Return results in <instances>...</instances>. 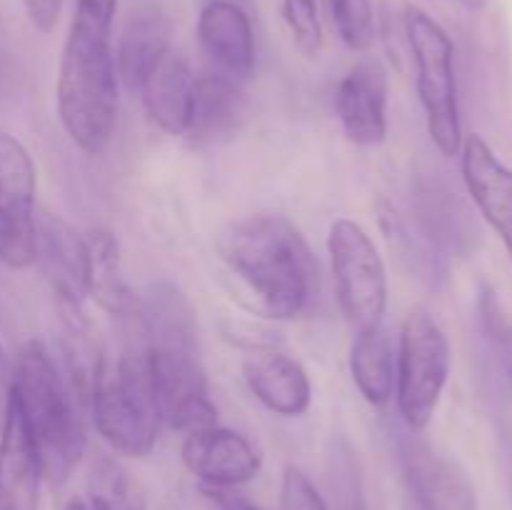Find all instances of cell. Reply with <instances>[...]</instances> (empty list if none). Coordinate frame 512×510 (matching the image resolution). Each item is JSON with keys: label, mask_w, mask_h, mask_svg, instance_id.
Wrapping results in <instances>:
<instances>
[{"label": "cell", "mask_w": 512, "mask_h": 510, "mask_svg": "<svg viewBox=\"0 0 512 510\" xmlns=\"http://www.w3.org/2000/svg\"><path fill=\"white\" fill-rule=\"evenodd\" d=\"M340 40L353 53H365L378 40L373 0H325Z\"/></svg>", "instance_id": "484cf974"}, {"label": "cell", "mask_w": 512, "mask_h": 510, "mask_svg": "<svg viewBox=\"0 0 512 510\" xmlns=\"http://www.w3.org/2000/svg\"><path fill=\"white\" fill-rule=\"evenodd\" d=\"M118 0H75L58 65L55 105L68 138L83 153L100 155L118 125V68L113 18Z\"/></svg>", "instance_id": "7a4b0ae2"}, {"label": "cell", "mask_w": 512, "mask_h": 510, "mask_svg": "<svg viewBox=\"0 0 512 510\" xmlns=\"http://www.w3.org/2000/svg\"><path fill=\"white\" fill-rule=\"evenodd\" d=\"M403 470L420 510H480L468 473L430 445L410 440L403 448Z\"/></svg>", "instance_id": "9a60e30c"}, {"label": "cell", "mask_w": 512, "mask_h": 510, "mask_svg": "<svg viewBox=\"0 0 512 510\" xmlns=\"http://www.w3.org/2000/svg\"><path fill=\"white\" fill-rule=\"evenodd\" d=\"M415 218L420 230L440 253L463 258L478 243V225L468 205L450 188L423 183L415 190Z\"/></svg>", "instance_id": "d6986e66"}, {"label": "cell", "mask_w": 512, "mask_h": 510, "mask_svg": "<svg viewBox=\"0 0 512 510\" xmlns=\"http://www.w3.org/2000/svg\"><path fill=\"white\" fill-rule=\"evenodd\" d=\"M330 268L340 313L355 335L383 325L388 308V270L368 230L350 218H338L328 233Z\"/></svg>", "instance_id": "52a82bcc"}, {"label": "cell", "mask_w": 512, "mask_h": 510, "mask_svg": "<svg viewBox=\"0 0 512 510\" xmlns=\"http://www.w3.org/2000/svg\"><path fill=\"white\" fill-rule=\"evenodd\" d=\"M195 83L198 78L193 75V70L173 50L143 80L138 93L148 110V118L163 133L173 135V138H185L190 115H193Z\"/></svg>", "instance_id": "ac0fdd59"}, {"label": "cell", "mask_w": 512, "mask_h": 510, "mask_svg": "<svg viewBox=\"0 0 512 510\" xmlns=\"http://www.w3.org/2000/svg\"><path fill=\"white\" fill-rule=\"evenodd\" d=\"M350 375L355 388L375 408H383L395 395V348L383 325L355 335L350 345Z\"/></svg>", "instance_id": "603a6c76"}, {"label": "cell", "mask_w": 512, "mask_h": 510, "mask_svg": "<svg viewBox=\"0 0 512 510\" xmlns=\"http://www.w3.org/2000/svg\"><path fill=\"white\" fill-rule=\"evenodd\" d=\"M90 510H148L145 493L125 465L113 458H100L88 478Z\"/></svg>", "instance_id": "d4e9b609"}, {"label": "cell", "mask_w": 512, "mask_h": 510, "mask_svg": "<svg viewBox=\"0 0 512 510\" xmlns=\"http://www.w3.org/2000/svg\"><path fill=\"white\" fill-rule=\"evenodd\" d=\"M145 353H148L163 423L183 433L218 425V408L208 395V385L198 363V348L148 345Z\"/></svg>", "instance_id": "9c48e42d"}, {"label": "cell", "mask_w": 512, "mask_h": 510, "mask_svg": "<svg viewBox=\"0 0 512 510\" xmlns=\"http://www.w3.org/2000/svg\"><path fill=\"white\" fill-rule=\"evenodd\" d=\"M450 375V343L438 320L425 310L405 318L395 355V398L400 418L423 433L438 410Z\"/></svg>", "instance_id": "8992f818"}, {"label": "cell", "mask_w": 512, "mask_h": 510, "mask_svg": "<svg viewBox=\"0 0 512 510\" xmlns=\"http://www.w3.org/2000/svg\"><path fill=\"white\" fill-rule=\"evenodd\" d=\"M140 318L148 330L150 345H185L198 348L195 313L188 298L178 288L160 283L150 290L145 303H140Z\"/></svg>", "instance_id": "cb8c5ba5"}, {"label": "cell", "mask_w": 512, "mask_h": 510, "mask_svg": "<svg viewBox=\"0 0 512 510\" xmlns=\"http://www.w3.org/2000/svg\"><path fill=\"white\" fill-rule=\"evenodd\" d=\"M510 495H512V465H510Z\"/></svg>", "instance_id": "836d02e7"}, {"label": "cell", "mask_w": 512, "mask_h": 510, "mask_svg": "<svg viewBox=\"0 0 512 510\" xmlns=\"http://www.w3.org/2000/svg\"><path fill=\"white\" fill-rule=\"evenodd\" d=\"M218 255L263 318H298L318 295V260L285 215L233 220L218 235Z\"/></svg>", "instance_id": "6da1fadb"}, {"label": "cell", "mask_w": 512, "mask_h": 510, "mask_svg": "<svg viewBox=\"0 0 512 510\" xmlns=\"http://www.w3.org/2000/svg\"><path fill=\"white\" fill-rule=\"evenodd\" d=\"M278 510H330L323 495L313 485V480L298 470L295 465H288L280 483V505Z\"/></svg>", "instance_id": "f1b7e54d"}, {"label": "cell", "mask_w": 512, "mask_h": 510, "mask_svg": "<svg viewBox=\"0 0 512 510\" xmlns=\"http://www.w3.org/2000/svg\"><path fill=\"white\" fill-rule=\"evenodd\" d=\"M478 313L485 338H488L490 348L495 353V360H498L503 373L508 375L512 383V320L505 313L503 303H500L498 293L493 288L480 290Z\"/></svg>", "instance_id": "4316f807"}, {"label": "cell", "mask_w": 512, "mask_h": 510, "mask_svg": "<svg viewBox=\"0 0 512 510\" xmlns=\"http://www.w3.org/2000/svg\"><path fill=\"white\" fill-rule=\"evenodd\" d=\"M88 403L100 438L115 453L125 458L153 453L163 415L145 350H125L115 363L100 360Z\"/></svg>", "instance_id": "277c9868"}, {"label": "cell", "mask_w": 512, "mask_h": 510, "mask_svg": "<svg viewBox=\"0 0 512 510\" xmlns=\"http://www.w3.org/2000/svg\"><path fill=\"white\" fill-rule=\"evenodd\" d=\"M38 260L58 295V305H83L88 298V255L85 238L60 215L38 218Z\"/></svg>", "instance_id": "e0dca14e"}, {"label": "cell", "mask_w": 512, "mask_h": 510, "mask_svg": "<svg viewBox=\"0 0 512 510\" xmlns=\"http://www.w3.org/2000/svg\"><path fill=\"white\" fill-rule=\"evenodd\" d=\"M283 20L290 30L295 48L308 60H315L323 50V25L318 15V0H280Z\"/></svg>", "instance_id": "83f0119b"}, {"label": "cell", "mask_w": 512, "mask_h": 510, "mask_svg": "<svg viewBox=\"0 0 512 510\" xmlns=\"http://www.w3.org/2000/svg\"><path fill=\"white\" fill-rule=\"evenodd\" d=\"M403 28L413 58L415 85H418L428 135L445 158H455L463 145V128H460L453 38L433 15L418 5L405 8Z\"/></svg>", "instance_id": "5b68a950"}, {"label": "cell", "mask_w": 512, "mask_h": 510, "mask_svg": "<svg viewBox=\"0 0 512 510\" xmlns=\"http://www.w3.org/2000/svg\"><path fill=\"white\" fill-rule=\"evenodd\" d=\"M333 493L338 510H368L363 500V488H360L358 470L353 468V460L340 458L335 465Z\"/></svg>", "instance_id": "f546056e"}, {"label": "cell", "mask_w": 512, "mask_h": 510, "mask_svg": "<svg viewBox=\"0 0 512 510\" xmlns=\"http://www.w3.org/2000/svg\"><path fill=\"white\" fill-rule=\"evenodd\" d=\"M10 395L18 403L30 435L38 445L43 473L53 483L68 480L85 450L80 395L60 375L53 355L40 340H28L13 363Z\"/></svg>", "instance_id": "3957f363"}, {"label": "cell", "mask_w": 512, "mask_h": 510, "mask_svg": "<svg viewBox=\"0 0 512 510\" xmlns=\"http://www.w3.org/2000/svg\"><path fill=\"white\" fill-rule=\"evenodd\" d=\"M25 15L38 33H53L58 25L63 0H23Z\"/></svg>", "instance_id": "4dcf8cb0"}, {"label": "cell", "mask_w": 512, "mask_h": 510, "mask_svg": "<svg viewBox=\"0 0 512 510\" xmlns=\"http://www.w3.org/2000/svg\"><path fill=\"white\" fill-rule=\"evenodd\" d=\"M63 510H90V508L83 503V500H70Z\"/></svg>", "instance_id": "d6a6232c"}, {"label": "cell", "mask_w": 512, "mask_h": 510, "mask_svg": "<svg viewBox=\"0 0 512 510\" xmlns=\"http://www.w3.org/2000/svg\"><path fill=\"white\" fill-rule=\"evenodd\" d=\"M43 475L38 445L8 393L0 430V510H38Z\"/></svg>", "instance_id": "4fadbf2b"}, {"label": "cell", "mask_w": 512, "mask_h": 510, "mask_svg": "<svg viewBox=\"0 0 512 510\" xmlns=\"http://www.w3.org/2000/svg\"><path fill=\"white\" fill-rule=\"evenodd\" d=\"M198 43L213 73L250 78L255 68V33L250 15L235 0H210L198 15Z\"/></svg>", "instance_id": "7c38bea8"}, {"label": "cell", "mask_w": 512, "mask_h": 510, "mask_svg": "<svg viewBox=\"0 0 512 510\" xmlns=\"http://www.w3.org/2000/svg\"><path fill=\"white\" fill-rule=\"evenodd\" d=\"M88 255V295L110 315L128 318L140 310L138 295L128 285L120 260V243L110 230L93 228L83 235Z\"/></svg>", "instance_id": "7402d4cb"}, {"label": "cell", "mask_w": 512, "mask_h": 510, "mask_svg": "<svg viewBox=\"0 0 512 510\" xmlns=\"http://www.w3.org/2000/svg\"><path fill=\"white\" fill-rule=\"evenodd\" d=\"M243 378L255 400L280 418H300L313 403L308 370L273 348L250 353L243 360Z\"/></svg>", "instance_id": "2e32d148"}, {"label": "cell", "mask_w": 512, "mask_h": 510, "mask_svg": "<svg viewBox=\"0 0 512 510\" xmlns=\"http://www.w3.org/2000/svg\"><path fill=\"white\" fill-rule=\"evenodd\" d=\"M245 118V95L240 83L218 73L200 75L195 83L193 115L185 138L195 148H210L233 138Z\"/></svg>", "instance_id": "ffe728a7"}, {"label": "cell", "mask_w": 512, "mask_h": 510, "mask_svg": "<svg viewBox=\"0 0 512 510\" xmlns=\"http://www.w3.org/2000/svg\"><path fill=\"white\" fill-rule=\"evenodd\" d=\"M458 155L470 198L512 255V170L480 135H468Z\"/></svg>", "instance_id": "5bb4252c"}, {"label": "cell", "mask_w": 512, "mask_h": 510, "mask_svg": "<svg viewBox=\"0 0 512 510\" xmlns=\"http://www.w3.org/2000/svg\"><path fill=\"white\" fill-rule=\"evenodd\" d=\"M170 38L173 25L160 10L145 8L133 13L120 33L115 53V68L125 88L138 90L143 85L150 70L170 53Z\"/></svg>", "instance_id": "44dd1931"}, {"label": "cell", "mask_w": 512, "mask_h": 510, "mask_svg": "<svg viewBox=\"0 0 512 510\" xmlns=\"http://www.w3.org/2000/svg\"><path fill=\"white\" fill-rule=\"evenodd\" d=\"M38 173L28 148L0 130V263L25 270L38 263Z\"/></svg>", "instance_id": "ba28073f"}, {"label": "cell", "mask_w": 512, "mask_h": 510, "mask_svg": "<svg viewBox=\"0 0 512 510\" xmlns=\"http://www.w3.org/2000/svg\"><path fill=\"white\" fill-rule=\"evenodd\" d=\"M180 458L203 488H238L250 483L260 470V455L253 443L238 430L220 425L188 433Z\"/></svg>", "instance_id": "8fae6325"}, {"label": "cell", "mask_w": 512, "mask_h": 510, "mask_svg": "<svg viewBox=\"0 0 512 510\" xmlns=\"http://www.w3.org/2000/svg\"><path fill=\"white\" fill-rule=\"evenodd\" d=\"M388 70L380 60H360L335 90V115L350 143L375 148L388 138Z\"/></svg>", "instance_id": "30bf717a"}, {"label": "cell", "mask_w": 512, "mask_h": 510, "mask_svg": "<svg viewBox=\"0 0 512 510\" xmlns=\"http://www.w3.org/2000/svg\"><path fill=\"white\" fill-rule=\"evenodd\" d=\"M458 3L468 10H483L488 0H458Z\"/></svg>", "instance_id": "1f68e13d"}]
</instances>
